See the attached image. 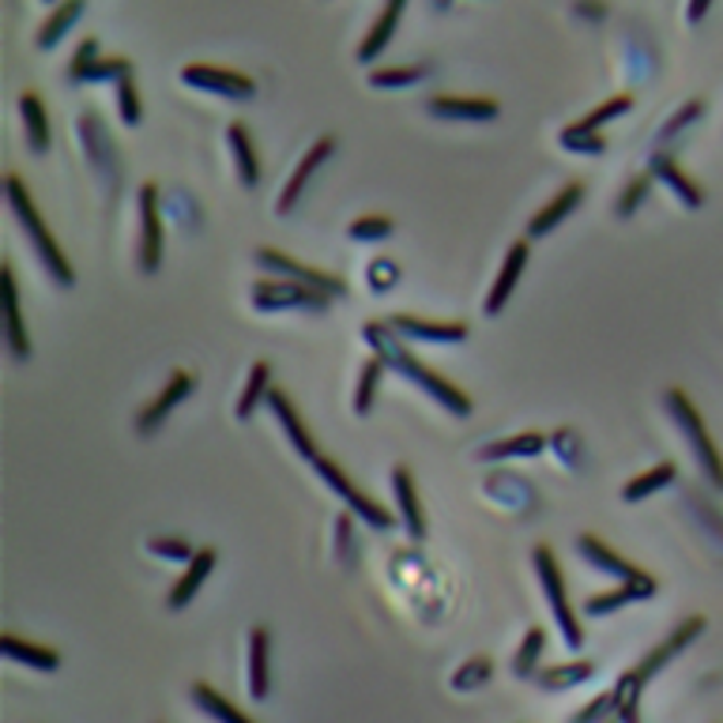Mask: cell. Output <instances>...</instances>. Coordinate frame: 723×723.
I'll return each mask as SVG.
<instances>
[{"instance_id":"cell-1","label":"cell","mask_w":723,"mask_h":723,"mask_svg":"<svg viewBox=\"0 0 723 723\" xmlns=\"http://www.w3.org/2000/svg\"><path fill=\"white\" fill-rule=\"evenodd\" d=\"M704 626H709V622H704V614H694V618H686L683 626L671 629V634L663 637V641L655 644L641 663H634V667H629L626 675L618 678V686H614V689H618V697H622L618 723H641V694H644V686L652 683V678L660 675L663 667H671V660H675V655H683L686 648L704 634Z\"/></svg>"},{"instance_id":"cell-2","label":"cell","mask_w":723,"mask_h":723,"mask_svg":"<svg viewBox=\"0 0 723 723\" xmlns=\"http://www.w3.org/2000/svg\"><path fill=\"white\" fill-rule=\"evenodd\" d=\"M365 339L373 344V354H381L385 359V365H393L396 373H403L407 381H414V385L422 388V393H430L434 396L437 403L442 407H448V411L456 414V419H468L471 414V400L468 396L460 393V388L453 385V381H445L442 373H434L430 365H422L414 354H407L403 347H400V339H396V332L388 328V324H365V332H362Z\"/></svg>"},{"instance_id":"cell-3","label":"cell","mask_w":723,"mask_h":723,"mask_svg":"<svg viewBox=\"0 0 723 723\" xmlns=\"http://www.w3.org/2000/svg\"><path fill=\"white\" fill-rule=\"evenodd\" d=\"M4 196H8V204H12L15 219H20L23 230L31 234V245H35L38 261L46 264V272L53 276V282H61V287H72V282H76V272H72L69 256L61 253V245H57L53 234H49V227L41 222V215H38L35 201H31L27 185H23L15 173H8V178H4Z\"/></svg>"},{"instance_id":"cell-4","label":"cell","mask_w":723,"mask_h":723,"mask_svg":"<svg viewBox=\"0 0 723 723\" xmlns=\"http://www.w3.org/2000/svg\"><path fill=\"white\" fill-rule=\"evenodd\" d=\"M663 407H667L671 419H675L678 430L686 434V442H689V448H694L704 479H709L716 490H723V456H720L716 442L709 437V430H704V419H701V411L694 407V400H689L683 388H667V393H663Z\"/></svg>"},{"instance_id":"cell-5","label":"cell","mask_w":723,"mask_h":723,"mask_svg":"<svg viewBox=\"0 0 723 723\" xmlns=\"http://www.w3.org/2000/svg\"><path fill=\"white\" fill-rule=\"evenodd\" d=\"M531 562H535L539 585H543V595H546V603H551V611H554V622H558V629H562L565 648L577 652V648L585 644V629H580V618L573 614V603H569V595H565V577H562L558 558H554V551L543 543V546L531 551Z\"/></svg>"},{"instance_id":"cell-6","label":"cell","mask_w":723,"mask_h":723,"mask_svg":"<svg viewBox=\"0 0 723 723\" xmlns=\"http://www.w3.org/2000/svg\"><path fill=\"white\" fill-rule=\"evenodd\" d=\"M336 294L317 287H305V282L294 279H261L253 287V305L256 310H328V302Z\"/></svg>"},{"instance_id":"cell-7","label":"cell","mask_w":723,"mask_h":723,"mask_svg":"<svg viewBox=\"0 0 723 723\" xmlns=\"http://www.w3.org/2000/svg\"><path fill=\"white\" fill-rule=\"evenodd\" d=\"M313 468H317V475L328 482V490H336L339 497H344V505H351L354 513H359V517L370 523V528H377V531H385L388 523H393V513H385L381 509L377 502H373L370 494H362L359 486H354L351 479H347V471L339 468V463H332L328 456H313Z\"/></svg>"},{"instance_id":"cell-8","label":"cell","mask_w":723,"mask_h":723,"mask_svg":"<svg viewBox=\"0 0 723 723\" xmlns=\"http://www.w3.org/2000/svg\"><path fill=\"white\" fill-rule=\"evenodd\" d=\"M162 264V215H159V185L147 181L140 189V272L155 276Z\"/></svg>"},{"instance_id":"cell-9","label":"cell","mask_w":723,"mask_h":723,"mask_svg":"<svg viewBox=\"0 0 723 723\" xmlns=\"http://www.w3.org/2000/svg\"><path fill=\"white\" fill-rule=\"evenodd\" d=\"M256 264H261L264 272H276L279 279H294V282H305V287H317V290H328V294H344L347 282L339 276H332V272H317V268H305V264L290 261L287 253H279V249H256Z\"/></svg>"},{"instance_id":"cell-10","label":"cell","mask_w":723,"mask_h":723,"mask_svg":"<svg viewBox=\"0 0 723 723\" xmlns=\"http://www.w3.org/2000/svg\"><path fill=\"white\" fill-rule=\"evenodd\" d=\"M181 80L196 91H207V95H222V98H253L256 83L241 72L230 69H215V64H185L181 69Z\"/></svg>"},{"instance_id":"cell-11","label":"cell","mask_w":723,"mask_h":723,"mask_svg":"<svg viewBox=\"0 0 723 723\" xmlns=\"http://www.w3.org/2000/svg\"><path fill=\"white\" fill-rule=\"evenodd\" d=\"M193 385H196L193 373H189V370H173V373H170V381H166V385H162V393L155 396V400L136 414V430H140V434H144V437H147V434H155V430H159L162 422L173 414V407H178L181 400H189Z\"/></svg>"},{"instance_id":"cell-12","label":"cell","mask_w":723,"mask_h":723,"mask_svg":"<svg viewBox=\"0 0 723 723\" xmlns=\"http://www.w3.org/2000/svg\"><path fill=\"white\" fill-rule=\"evenodd\" d=\"M385 324L396 336L422 339V344H463V339H468V324L463 321H422V317H411V313H396V317H388Z\"/></svg>"},{"instance_id":"cell-13","label":"cell","mask_w":723,"mask_h":723,"mask_svg":"<svg viewBox=\"0 0 723 723\" xmlns=\"http://www.w3.org/2000/svg\"><path fill=\"white\" fill-rule=\"evenodd\" d=\"M215 562H219L215 546H204V551H196L193 562H185V573H181V580L170 588V595H166V606H170V611H185V606L196 600V592L204 588V580L212 577Z\"/></svg>"},{"instance_id":"cell-14","label":"cell","mask_w":723,"mask_h":723,"mask_svg":"<svg viewBox=\"0 0 723 723\" xmlns=\"http://www.w3.org/2000/svg\"><path fill=\"white\" fill-rule=\"evenodd\" d=\"M523 268H528V241H513V249L505 253L502 272H497V282L490 287L486 305H482V310H486L490 317H497V313H502L505 305H509L513 290H517V282H520V276H523Z\"/></svg>"},{"instance_id":"cell-15","label":"cell","mask_w":723,"mask_h":723,"mask_svg":"<svg viewBox=\"0 0 723 723\" xmlns=\"http://www.w3.org/2000/svg\"><path fill=\"white\" fill-rule=\"evenodd\" d=\"M332 152H336V140H332V136H321L317 144H313L310 152L302 155V162H298V170L290 173L287 189H282V196H279V212H282V215L294 212V204L302 201V193H305V185H310V178L321 170L324 159H328Z\"/></svg>"},{"instance_id":"cell-16","label":"cell","mask_w":723,"mask_h":723,"mask_svg":"<svg viewBox=\"0 0 723 723\" xmlns=\"http://www.w3.org/2000/svg\"><path fill=\"white\" fill-rule=\"evenodd\" d=\"M426 110L442 121H494L502 106L494 98H456V95H434Z\"/></svg>"},{"instance_id":"cell-17","label":"cell","mask_w":723,"mask_h":723,"mask_svg":"<svg viewBox=\"0 0 723 723\" xmlns=\"http://www.w3.org/2000/svg\"><path fill=\"white\" fill-rule=\"evenodd\" d=\"M660 592V585H655V577H644V580H622L614 592H600L592 595V600H585L580 611L592 614V618H600V614H611V611H622L626 603H644L652 600V595Z\"/></svg>"},{"instance_id":"cell-18","label":"cell","mask_w":723,"mask_h":723,"mask_svg":"<svg viewBox=\"0 0 723 723\" xmlns=\"http://www.w3.org/2000/svg\"><path fill=\"white\" fill-rule=\"evenodd\" d=\"M0 282H4V332H8V351H12L15 362H27V359H31V336H27V328H23L20 290H15L12 268L0 272Z\"/></svg>"},{"instance_id":"cell-19","label":"cell","mask_w":723,"mask_h":723,"mask_svg":"<svg viewBox=\"0 0 723 723\" xmlns=\"http://www.w3.org/2000/svg\"><path fill=\"white\" fill-rule=\"evenodd\" d=\"M272 689V634L268 626H256L249 634V697L264 701Z\"/></svg>"},{"instance_id":"cell-20","label":"cell","mask_w":723,"mask_h":723,"mask_svg":"<svg viewBox=\"0 0 723 723\" xmlns=\"http://www.w3.org/2000/svg\"><path fill=\"white\" fill-rule=\"evenodd\" d=\"M580 201H585V181H569V185H565V189H558V196H554V201L546 204L543 212L531 215V222H528V238H543V234H551V230L558 227L562 219H569L573 207H577Z\"/></svg>"},{"instance_id":"cell-21","label":"cell","mask_w":723,"mask_h":723,"mask_svg":"<svg viewBox=\"0 0 723 723\" xmlns=\"http://www.w3.org/2000/svg\"><path fill=\"white\" fill-rule=\"evenodd\" d=\"M577 551H580V558H585L588 565H595V569L611 573V577H618V580H644V577H652V573H644V569H637V565H629L626 558H618V554H614L606 543H600L595 535H580L577 539Z\"/></svg>"},{"instance_id":"cell-22","label":"cell","mask_w":723,"mask_h":723,"mask_svg":"<svg viewBox=\"0 0 723 723\" xmlns=\"http://www.w3.org/2000/svg\"><path fill=\"white\" fill-rule=\"evenodd\" d=\"M407 0H385V8H381V15L373 20L370 35L362 38L359 46V61H377L381 53L388 49V41H393L396 27H400V15H403Z\"/></svg>"},{"instance_id":"cell-23","label":"cell","mask_w":723,"mask_h":723,"mask_svg":"<svg viewBox=\"0 0 723 723\" xmlns=\"http://www.w3.org/2000/svg\"><path fill=\"white\" fill-rule=\"evenodd\" d=\"M648 173H652L655 181H663V185H667L671 193H675L686 207H701V204H704L701 185H697V181L689 178V173H686L675 159H671V155H655L652 170H648Z\"/></svg>"},{"instance_id":"cell-24","label":"cell","mask_w":723,"mask_h":723,"mask_svg":"<svg viewBox=\"0 0 723 723\" xmlns=\"http://www.w3.org/2000/svg\"><path fill=\"white\" fill-rule=\"evenodd\" d=\"M0 652H4L12 663H23V667H31V671H57L61 667V652H57V648L20 641L15 634L0 637Z\"/></svg>"},{"instance_id":"cell-25","label":"cell","mask_w":723,"mask_h":723,"mask_svg":"<svg viewBox=\"0 0 723 723\" xmlns=\"http://www.w3.org/2000/svg\"><path fill=\"white\" fill-rule=\"evenodd\" d=\"M393 490H396V502H400L407 535H411V539H426V517H422V505H419V494H414L411 471L393 468Z\"/></svg>"},{"instance_id":"cell-26","label":"cell","mask_w":723,"mask_h":723,"mask_svg":"<svg viewBox=\"0 0 723 723\" xmlns=\"http://www.w3.org/2000/svg\"><path fill=\"white\" fill-rule=\"evenodd\" d=\"M227 140H230V152H234L241 185L256 189V181H261V159H256V152H253V136H249V129L241 121H234L227 129Z\"/></svg>"},{"instance_id":"cell-27","label":"cell","mask_w":723,"mask_h":723,"mask_svg":"<svg viewBox=\"0 0 723 723\" xmlns=\"http://www.w3.org/2000/svg\"><path fill=\"white\" fill-rule=\"evenodd\" d=\"M189 697H193V704L204 712V716H212V723H256L253 716H245L241 709H234L219 689H212L207 683H193Z\"/></svg>"},{"instance_id":"cell-28","label":"cell","mask_w":723,"mask_h":723,"mask_svg":"<svg viewBox=\"0 0 723 723\" xmlns=\"http://www.w3.org/2000/svg\"><path fill=\"white\" fill-rule=\"evenodd\" d=\"M595 675V663L592 660H577V663H554V667H539L535 683L546 694H562L569 686H580Z\"/></svg>"},{"instance_id":"cell-29","label":"cell","mask_w":723,"mask_h":723,"mask_svg":"<svg viewBox=\"0 0 723 723\" xmlns=\"http://www.w3.org/2000/svg\"><path fill=\"white\" fill-rule=\"evenodd\" d=\"M20 113H23V129H27L31 140V152L46 155L49 152V118H46V106L35 91H23L20 95Z\"/></svg>"},{"instance_id":"cell-30","label":"cell","mask_w":723,"mask_h":723,"mask_svg":"<svg viewBox=\"0 0 723 723\" xmlns=\"http://www.w3.org/2000/svg\"><path fill=\"white\" fill-rule=\"evenodd\" d=\"M83 4H87V0H61V4L53 8V15H49V20L41 23L38 46H41V49H53L57 41H61V38L72 31V23H76L80 15H83Z\"/></svg>"},{"instance_id":"cell-31","label":"cell","mask_w":723,"mask_h":723,"mask_svg":"<svg viewBox=\"0 0 723 723\" xmlns=\"http://www.w3.org/2000/svg\"><path fill=\"white\" fill-rule=\"evenodd\" d=\"M543 648H546V634L539 626H531L523 634V641L513 652V675L517 678H535L539 675V663H543Z\"/></svg>"},{"instance_id":"cell-32","label":"cell","mask_w":723,"mask_h":723,"mask_svg":"<svg viewBox=\"0 0 723 723\" xmlns=\"http://www.w3.org/2000/svg\"><path fill=\"white\" fill-rule=\"evenodd\" d=\"M268 393H272V365L268 362H256L253 370H249L245 388H241L238 419H253L256 407H261V400H268Z\"/></svg>"},{"instance_id":"cell-33","label":"cell","mask_w":723,"mask_h":723,"mask_svg":"<svg viewBox=\"0 0 723 723\" xmlns=\"http://www.w3.org/2000/svg\"><path fill=\"white\" fill-rule=\"evenodd\" d=\"M675 475H678L675 463L663 460V463H655L652 471H644V475H637L634 482H626V486H622V497H626V502H641V497L660 494L663 486H671V482H675Z\"/></svg>"},{"instance_id":"cell-34","label":"cell","mask_w":723,"mask_h":723,"mask_svg":"<svg viewBox=\"0 0 723 723\" xmlns=\"http://www.w3.org/2000/svg\"><path fill=\"white\" fill-rule=\"evenodd\" d=\"M546 448V437L535 434V430H528V434H517V437H505V442H494L482 448V460H509V456H539Z\"/></svg>"},{"instance_id":"cell-35","label":"cell","mask_w":723,"mask_h":723,"mask_svg":"<svg viewBox=\"0 0 723 723\" xmlns=\"http://www.w3.org/2000/svg\"><path fill=\"white\" fill-rule=\"evenodd\" d=\"M381 373H385V359H381V354H370V359L362 362L359 388H354V414H370L373 396H377V385H381Z\"/></svg>"},{"instance_id":"cell-36","label":"cell","mask_w":723,"mask_h":723,"mask_svg":"<svg viewBox=\"0 0 723 723\" xmlns=\"http://www.w3.org/2000/svg\"><path fill=\"white\" fill-rule=\"evenodd\" d=\"M562 147L565 152H577V155H603L606 152V136L595 129H585V124H569L562 129Z\"/></svg>"},{"instance_id":"cell-37","label":"cell","mask_w":723,"mask_h":723,"mask_svg":"<svg viewBox=\"0 0 723 723\" xmlns=\"http://www.w3.org/2000/svg\"><path fill=\"white\" fill-rule=\"evenodd\" d=\"M426 76V64H411V69H373L370 72V83L377 91H388V87H411V83H419Z\"/></svg>"},{"instance_id":"cell-38","label":"cell","mask_w":723,"mask_h":723,"mask_svg":"<svg viewBox=\"0 0 723 723\" xmlns=\"http://www.w3.org/2000/svg\"><path fill=\"white\" fill-rule=\"evenodd\" d=\"M618 704H622L618 689H611V694H600L595 701H588L585 709H580L569 723H606V720L618 716Z\"/></svg>"},{"instance_id":"cell-39","label":"cell","mask_w":723,"mask_h":723,"mask_svg":"<svg viewBox=\"0 0 723 723\" xmlns=\"http://www.w3.org/2000/svg\"><path fill=\"white\" fill-rule=\"evenodd\" d=\"M490 675H494V663H490L486 655H471V660L453 675V686L460 689V694H468V689H479Z\"/></svg>"},{"instance_id":"cell-40","label":"cell","mask_w":723,"mask_h":723,"mask_svg":"<svg viewBox=\"0 0 723 723\" xmlns=\"http://www.w3.org/2000/svg\"><path fill=\"white\" fill-rule=\"evenodd\" d=\"M629 106H634V95H618V98H606L603 106H595L592 113H585V118H580L577 124H585V129H595V132H600L606 121L622 118V113H626Z\"/></svg>"},{"instance_id":"cell-41","label":"cell","mask_w":723,"mask_h":723,"mask_svg":"<svg viewBox=\"0 0 723 723\" xmlns=\"http://www.w3.org/2000/svg\"><path fill=\"white\" fill-rule=\"evenodd\" d=\"M393 230H396V222L385 219V215H365V219H354L351 227H347V234L354 241H385Z\"/></svg>"},{"instance_id":"cell-42","label":"cell","mask_w":723,"mask_h":723,"mask_svg":"<svg viewBox=\"0 0 723 723\" xmlns=\"http://www.w3.org/2000/svg\"><path fill=\"white\" fill-rule=\"evenodd\" d=\"M98 61V38H83L80 49L72 53V64H69V83H87L91 69H95Z\"/></svg>"},{"instance_id":"cell-43","label":"cell","mask_w":723,"mask_h":723,"mask_svg":"<svg viewBox=\"0 0 723 723\" xmlns=\"http://www.w3.org/2000/svg\"><path fill=\"white\" fill-rule=\"evenodd\" d=\"M118 87V110H121V121L129 124V129H136L140 124V113H144V106H140V95H136V83L132 76H124L121 83H113Z\"/></svg>"},{"instance_id":"cell-44","label":"cell","mask_w":723,"mask_h":723,"mask_svg":"<svg viewBox=\"0 0 723 723\" xmlns=\"http://www.w3.org/2000/svg\"><path fill=\"white\" fill-rule=\"evenodd\" d=\"M124 76H132V64L124 57H98L87 83H121Z\"/></svg>"},{"instance_id":"cell-45","label":"cell","mask_w":723,"mask_h":723,"mask_svg":"<svg viewBox=\"0 0 723 723\" xmlns=\"http://www.w3.org/2000/svg\"><path fill=\"white\" fill-rule=\"evenodd\" d=\"M648 189H652V173H641V178L629 181L626 193L618 196V215H622V219H629V215H634L637 207H641V201L648 196Z\"/></svg>"},{"instance_id":"cell-46","label":"cell","mask_w":723,"mask_h":723,"mask_svg":"<svg viewBox=\"0 0 723 723\" xmlns=\"http://www.w3.org/2000/svg\"><path fill=\"white\" fill-rule=\"evenodd\" d=\"M147 551L152 554H159V558H170V562H193V546L185 543V539H173V535H166V539H152L147 543Z\"/></svg>"},{"instance_id":"cell-47","label":"cell","mask_w":723,"mask_h":723,"mask_svg":"<svg viewBox=\"0 0 723 723\" xmlns=\"http://www.w3.org/2000/svg\"><path fill=\"white\" fill-rule=\"evenodd\" d=\"M701 110H704V103H697V98H694V103H686L683 110H678L675 118H671V124H667V132H663V136H671V132L686 129L689 121H697V118H701Z\"/></svg>"},{"instance_id":"cell-48","label":"cell","mask_w":723,"mask_h":723,"mask_svg":"<svg viewBox=\"0 0 723 723\" xmlns=\"http://www.w3.org/2000/svg\"><path fill=\"white\" fill-rule=\"evenodd\" d=\"M712 8V0H689V8H686V20L689 23H697V20H704V12Z\"/></svg>"},{"instance_id":"cell-49","label":"cell","mask_w":723,"mask_h":723,"mask_svg":"<svg viewBox=\"0 0 723 723\" xmlns=\"http://www.w3.org/2000/svg\"><path fill=\"white\" fill-rule=\"evenodd\" d=\"M606 723H618V720H606Z\"/></svg>"}]
</instances>
